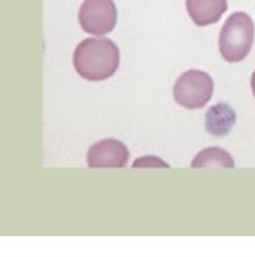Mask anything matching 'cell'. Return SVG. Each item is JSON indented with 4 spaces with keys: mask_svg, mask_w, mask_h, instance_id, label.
<instances>
[{
    "mask_svg": "<svg viewBox=\"0 0 255 257\" xmlns=\"http://www.w3.org/2000/svg\"><path fill=\"white\" fill-rule=\"evenodd\" d=\"M213 95V80L204 71L189 69L177 79L173 85V98L186 109L205 106Z\"/></svg>",
    "mask_w": 255,
    "mask_h": 257,
    "instance_id": "cell-3",
    "label": "cell"
},
{
    "mask_svg": "<svg viewBox=\"0 0 255 257\" xmlns=\"http://www.w3.org/2000/svg\"><path fill=\"white\" fill-rule=\"evenodd\" d=\"M130 153L122 142L116 139H106L95 143L89 150L87 163L90 167H125L129 163Z\"/></svg>",
    "mask_w": 255,
    "mask_h": 257,
    "instance_id": "cell-5",
    "label": "cell"
},
{
    "mask_svg": "<svg viewBox=\"0 0 255 257\" xmlns=\"http://www.w3.org/2000/svg\"><path fill=\"white\" fill-rule=\"evenodd\" d=\"M236 124V112L226 103L212 106L205 114V128L213 137L226 135Z\"/></svg>",
    "mask_w": 255,
    "mask_h": 257,
    "instance_id": "cell-7",
    "label": "cell"
},
{
    "mask_svg": "<svg viewBox=\"0 0 255 257\" xmlns=\"http://www.w3.org/2000/svg\"><path fill=\"white\" fill-rule=\"evenodd\" d=\"M81 28L93 36H106L117 24V8L113 0H85L79 10Z\"/></svg>",
    "mask_w": 255,
    "mask_h": 257,
    "instance_id": "cell-4",
    "label": "cell"
},
{
    "mask_svg": "<svg viewBox=\"0 0 255 257\" xmlns=\"http://www.w3.org/2000/svg\"><path fill=\"white\" fill-rule=\"evenodd\" d=\"M191 167H234V161L228 151L221 148H205L194 156Z\"/></svg>",
    "mask_w": 255,
    "mask_h": 257,
    "instance_id": "cell-8",
    "label": "cell"
},
{
    "mask_svg": "<svg viewBox=\"0 0 255 257\" xmlns=\"http://www.w3.org/2000/svg\"><path fill=\"white\" fill-rule=\"evenodd\" d=\"M74 68L87 80H106L116 74L121 63L119 47L108 37H89L74 50Z\"/></svg>",
    "mask_w": 255,
    "mask_h": 257,
    "instance_id": "cell-1",
    "label": "cell"
},
{
    "mask_svg": "<svg viewBox=\"0 0 255 257\" xmlns=\"http://www.w3.org/2000/svg\"><path fill=\"white\" fill-rule=\"evenodd\" d=\"M226 8L228 0H186L188 15L197 26H209L217 23Z\"/></svg>",
    "mask_w": 255,
    "mask_h": 257,
    "instance_id": "cell-6",
    "label": "cell"
},
{
    "mask_svg": "<svg viewBox=\"0 0 255 257\" xmlns=\"http://www.w3.org/2000/svg\"><path fill=\"white\" fill-rule=\"evenodd\" d=\"M133 167H169L165 161L159 159L157 156H145L133 163Z\"/></svg>",
    "mask_w": 255,
    "mask_h": 257,
    "instance_id": "cell-9",
    "label": "cell"
},
{
    "mask_svg": "<svg viewBox=\"0 0 255 257\" xmlns=\"http://www.w3.org/2000/svg\"><path fill=\"white\" fill-rule=\"evenodd\" d=\"M255 37L252 18L244 12H236L225 21L220 32L218 47L221 56L229 63L242 61L250 53Z\"/></svg>",
    "mask_w": 255,
    "mask_h": 257,
    "instance_id": "cell-2",
    "label": "cell"
},
{
    "mask_svg": "<svg viewBox=\"0 0 255 257\" xmlns=\"http://www.w3.org/2000/svg\"><path fill=\"white\" fill-rule=\"evenodd\" d=\"M250 85H252V92H253V96H255V71L252 74V80H250Z\"/></svg>",
    "mask_w": 255,
    "mask_h": 257,
    "instance_id": "cell-10",
    "label": "cell"
}]
</instances>
